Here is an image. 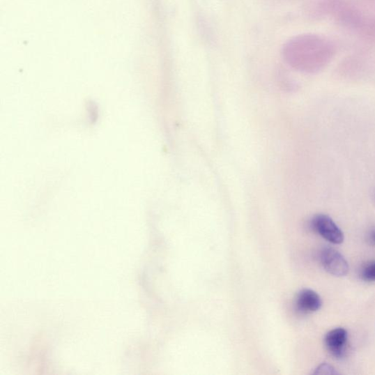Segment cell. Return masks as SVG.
<instances>
[{"mask_svg":"<svg viewBox=\"0 0 375 375\" xmlns=\"http://www.w3.org/2000/svg\"><path fill=\"white\" fill-rule=\"evenodd\" d=\"M349 334L347 330L337 328L328 331L324 343L329 353L337 359H342L347 352Z\"/></svg>","mask_w":375,"mask_h":375,"instance_id":"3957f363","label":"cell"},{"mask_svg":"<svg viewBox=\"0 0 375 375\" xmlns=\"http://www.w3.org/2000/svg\"><path fill=\"white\" fill-rule=\"evenodd\" d=\"M314 374L320 375H333L338 374V372L332 366L327 363H323L315 369Z\"/></svg>","mask_w":375,"mask_h":375,"instance_id":"8992f818","label":"cell"},{"mask_svg":"<svg viewBox=\"0 0 375 375\" xmlns=\"http://www.w3.org/2000/svg\"><path fill=\"white\" fill-rule=\"evenodd\" d=\"M369 238L370 242L372 244L375 245V229L371 231Z\"/></svg>","mask_w":375,"mask_h":375,"instance_id":"52a82bcc","label":"cell"},{"mask_svg":"<svg viewBox=\"0 0 375 375\" xmlns=\"http://www.w3.org/2000/svg\"><path fill=\"white\" fill-rule=\"evenodd\" d=\"M321 261L324 269L330 275L342 277L347 275L349 265L347 259L337 250L326 247L321 253Z\"/></svg>","mask_w":375,"mask_h":375,"instance_id":"7a4b0ae2","label":"cell"},{"mask_svg":"<svg viewBox=\"0 0 375 375\" xmlns=\"http://www.w3.org/2000/svg\"><path fill=\"white\" fill-rule=\"evenodd\" d=\"M360 277L366 282H375V262L365 266L362 271V274H360Z\"/></svg>","mask_w":375,"mask_h":375,"instance_id":"5b68a950","label":"cell"},{"mask_svg":"<svg viewBox=\"0 0 375 375\" xmlns=\"http://www.w3.org/2000/svg\"><path fill=\"white\" fill-rule=\"evenodd\" d=\"M312 227L316 234L331 243L341 244L344 242L342 229L327 215H316L312 220Z\"/></svg>","mask_w":375,"mask_h":375,"instance_id":"6da1fadb","label":"cell"},{"mask_svg":"<svg viewBox=\"0 0 375 375\" xmlns=\"http://www.w3.org/2000/svg\"><path fill=\"white\" fill-rule=\"evenodd\" d=\"M373 199H374V201L375 203V190L373 192Z\"/></svg>","mask_w":375,"mask_h":375,"instance_id":"ba28073f","label":"cell"},{"mask_svg":"<svg viewBox=\"0 0 375 375\" xmlns=\"http://www.w3.org/2000/svg\"><path fill=\"white\" fill-rule=\"evenodd\" d=\"M323 301L319 293L310 289L299 292L296 298L297 309L302 313L310 314L321 309Z\"/></svg>","mask_w":375,"mask_h":375,"instance_id":"277c9868","label":"cell"}]
</instances>
